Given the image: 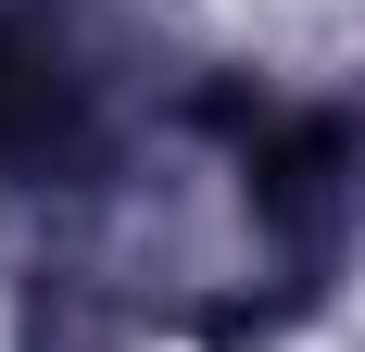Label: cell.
I'll use <instances>...</instances> for the list:
<instances>
[{
    "label": "cell",
    "instance_id": "obj_1",
    "mask_svg": "<svg viewBox=\"0 0 365 352\" xmlns=\"http://www.w3.org/2000/svg\"><path fill=\"white\" fill-rule=\"evenodd\" d=\"M51 113H63V76H51V51L0 26V164H13L38 126H51Z\"/></svg>",
    "mask_w": 365,
    "mask_h": 352
}]
</instances>
